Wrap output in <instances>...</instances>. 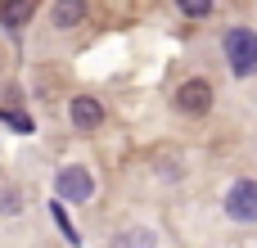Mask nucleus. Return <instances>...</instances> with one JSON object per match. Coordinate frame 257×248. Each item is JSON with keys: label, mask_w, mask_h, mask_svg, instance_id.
<instances>
[{"label": "nucleus", "mask_w": 257, "mask_h": 248, "mask_svg": "<svg viewBox=\"0 0 257 248\" xmlns=\"http://www.w3.org/2000/svg\"><path fill=\"white\" fill-rule=\"evenodd\" d=\"M221 50H226V63H230L235 77H253L257 72V32L253 27H230Z\"/></svg>", "instance_id": "obj_1"}, {"label": "nucleus", "mask_w": 257, "mask_h": 248, "mask_svg": "<svg viewBox=\"0 0 257 248\" xmlns=\"http://www.w3.org/2000/svg\"><path fill=\"white\" fill-rule=\"evenodd\" d=\"M226 217H230V221H244V226L257 221V181H235V185H230V194H226Z\"/></svg>", "instance_id": "obj_2"}, {"label": "nucleus", "mask_w": 257, "mask_h": 248, "mask_svg": "<svg viewBox=\"0 0 257 248\" xmlns=\"http://www.w3.org/2000/svg\"><path fill=\"white\" fill-rule=\"evenodd\" d=\"M176 108L190 113V117H203V113L212 108V81H203V77L181 81V90H176Z\"/></svg>", "instance_id": "obj_3"}, {"label": "nucleus", "mask_w": 257, "mask_h": 248, "mask_svg": "<svg viewBox=\"0 0 257 248\" xmlns=\"http://www.w3.org/2000/svg\"><path fill=\"white\" fill-rule=\"evenodd\" d=\"M54 190H59L63 203H86V199L95 194V181H90L86 167H63V172L54 176Z\"/></svg>", "instance_id": "obj_4"}, {"label": "nucleus", "mask_w": 257, "mask_h": 248, "mask_svg": "<svg viewBox=\"0 0 257 248\" xmlns=\"http://www.w3.org/2000/svg\"><path fill=\"white\" fill-rule=\"evenodd\" d=\"M68 122H72L77 131H95V127H104V104L90 99V95H77V99L68 104Z\"/></svg>", "instance_id": "obj_5"}, {"label": "nucleus", "mask_w": 257, "mask_h": 248, "mask_svg": "<svg viewBox=\"0 0 257 248\" xmlns=\"http://www.w3.org/2000/svg\"><path fill=\"white\" fill-rule=\"evenodd\" d=\"M50 18H54V27H59V32H68V27H81V18H86V0H54Z\"/></svg>", "instance_id": "obj_6"}, {"label": "nucleus", "mask_w": 257, "mask_h": 248, "mask_svg": "<svg viewBox=\"0 0 257 248\" xmlns=\"http://www.w3.org/2000/svg\"><path fill=\"white\" fill-rule=\"evenodd\" d=\"M32 14H36V5H32V0H0V23H5L9 32H23Z\"/></svg>", "instance_id": "obj_7"}, {"label": "nucleus", "mask_w": 257, "mask_h": 248, "mask_svg": "<svg viewBox=\"0 0 257 248\" xmlns=\"http://www.w3.org/2000/svg\"><path fill=\"white\" fill-rule=\"evenodd\" d=\"M176 9H181L185 18H208V14H212V0H176Z\"/></svg>", "instance_id": "obj_8"}, {"label": "nucleus", "mask_w": 257, "mask_h": 248, "mask_svg": "<svg viewBox=\"0 0 257 248\" xmlns=\"http://www.w3.org/2000/svg\"><path fill=\"white\" fill-rule=\"evenodd\" d=\"M54 226H59V230H63V239H68V244H72V248L81 244V235H77V230H72V221H68V212H63V203H54Z\"/></svg>", "instance_id": "obj_9"}, {"label": "nucleus", "mask_w": 257, "mask_h": 248, "mask_svg": "<svg viewBox=\"0 0 257 248\" xmlns=\"http://www.w3.org/2000/svg\"><path fill=\"white\" fill-rule=\"evenodd\" d=\"M0 212H5V217L23 212V199H18V190H0Z\"/></svg>", "instance_id": "obj_10"}, {"label": "nucleus", "mask_w": 257, "mask_h": 248, "mask_svg": "<svg viewBox=\"0 0 257 248\" xmlns=\"http://www.w3.org/2000/svg\"><path fill=\"white\" fill-rule=\"evenodd\" d=\"M122 244H126V248H154V235L136 226V230H126V239H122Z\"/></svg>", "instance_id": "obj_11"}, {"label": "nucleus", "mask_w": 257, "mask_h": 248, "mask_svg": "<svg viewBox=\"0 0 257 248\" xmlns=\"http://www.w3.org/2000/svg\"><path fill=\"white\" fill-rule=\"evenodd\" d=\"M0 122L14 127V131H32V117H23V113H0Z\"/></svg>", "instance_id": "obj_12"}]
</instances>
